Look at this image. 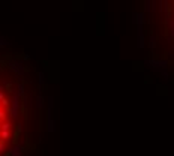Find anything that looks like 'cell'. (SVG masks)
I'll list each match as a JSON object with an SVG mask.
<instances>
[{
    "label": "cell",
    "instance_id": "cell-8",
    "mask_svg": "<svg viewBox=\"0 0 174 156\" xmlns=\"http://www.w3.org/2000/svg\"><path fill=\"white\" fill-rule=\"evenodd\" d=\"M0 104H2L3 107H9V105H11V101H9V99H6V98H3Z\"/></svg>",
    "mask_w": 174,
    "mask_h": 156
},
{
    "label": "cell",
    "instance_id": "cell-3",
    "mask_svg": "<svg viewBox=\"0 0 174 156\" xmlns=\"http://www.w3.org/2000/svg\"><path fill=\"white\" fill-rule=\"evenodd\" d=\"M23 153V147L21 146H14L9 152H8V156H20Z\"/></svg>",
    "mask_w": 174,
    "mask_h": 156
},
{
    "label": "cell",
    "instance_id": "cell-4",
    "mask_svg": "<svg viewBox=\"0 0 174 156\" xmlns=\"http://www.w3.org/2000/svg\"><path fill=\"white\" fill-rule=\"evenodd\" d=\"M9 137H11V131H0V138L3 141L9 140Z\"/></svg>",
    "mask_w": 174,
    "mask_h": 156
},
{
    "label": "cell",
    "instance_id": "cell-1",
    "mask_svg": "<svg viewBox=\"0 0 174 156\" xmlns=\"http://www.w3.org/2000/svg\"><path fill=\"white\" fill-rule=\"evenodd\" d=\"M159 11L164 39L174 51V0H152V6Z\"/></svg>",
    "mask_w": 174,
    "mask_h": 156
},
{
    "label": "cell",
    "instance_id": "cell-7",
    "mask_svg": "<svg viewBox=\"0 0 174 156\" xmlns=\"http://www.w3.org/2000/svg\"><path fill=\"white\" fill-rule=\"evenodd\" d=\"M5 152H6V144H5L3 140H0V155L5 153Z\"/></svg>",
    "mask_w": 174,
    "mask_h": 156
},
{
    "label": "cell",
    "instance_id": "cell-2",
    "mask_svg": "<svg viewBox=\"0 0 174 156\" xmlns=\"http://www.w3.org/2000/svg\"><path fill=\"white\" fill-rule=\"evenodd\" d=\"M18 110H20V95L15 93L12 101H11V105H9V116L15 120L18 117Z\"/></svg>",
    "mask_w": 174,
    "mask_h": 156
},
{
    "label": "cell",
    "instance_id": "cell-5",
    "mask_svg": "<svg viewBox=\"0 0 174 156\" xmlns=\"http://www.w3.org/2000/svg\"><path fill=\"white\" fill-rule=\"evenodd\" d=\"M11 128H12V125L9 123V122H2V126H0V131H11Z\"/></svg>",
    "mask_w": 174,
    "mask_h": 156
},
{
    "label": "cell",
    "instance_id": "cell-6",
    "mask_svg": "<svg viewBox=\"0 0 174 156\" xmlns=\"http://www.w3.org/2000/svg\"><path fill=\"white\" fill-rule=\"evenodd\" d=\"M0 120H2V122L6 120V111L3 110V105L2 104H0Z\"/></svg>",
    "mask_w": 174,
    "mask_h": 156
}]
</instances>
